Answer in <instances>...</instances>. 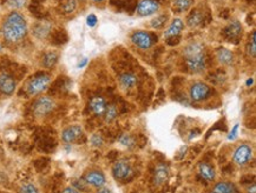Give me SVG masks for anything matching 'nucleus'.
I'll use <instances>...</instances> for the list:
<instances>
[{
  "instance_id": "1",
  "label": "nucleus",
  "mask_w": 256,
  "mask_h": 193,
  "mask_svg": "<svg viewBox=\"0 0 256 193\" xmlns=\"http://www.w3.org/2000/svg\"><path fill=\"white\" fill-rule=\"evenodd\" d=\"M27 23L25 16L20 12H11L5 18L1 27V35L7 43H19L26 37Z\"/></svg>"
},
{
  "instance_id": "2",
  "label": "nucleus",
  "mask_w": 256,
  "mask_h": 193,
  "mask_svg": "<svg viewBox=\"0 0 256 193\" xmlns=\"http://www.w3.org/2000/svg\"><path fill=\"white\" fill-rule=\"evenodd\" d=\"M184 56H186V65L189 71L194 73L202 72L205 68V48L198 43L190 44L184 49Z\"/></svg>"
},
{
  "instance_id": "3",
  "label": "nucleus",
  "mask_w": 256,
  "mask_h": 193,
  "mask_svg": "<svg viewBox=\"0 0 256 193\" xmlns=\"http://www.w3.org/2000/svg\"><path fill=\"white\" fill-rule=\"evenodd\" d=\"M51 76L46 73H40L30 79L26 85V92L30 96H38L43 93L44 91L48 90V87L51 84Z\"/></svg>"
},
{
  "instance_id": "4",
  "label": "nucleus",
  "mask_w": 256,
  "mask_h": 193,
  "mask_svg": "<svg viewBox=\"0 0 256 193\" xmlns=\"http://www.w3.org/2000/svg\"><path fill=\"white\" fill-rule=\"evenodd\" d=\"M56 107V101L51 96H39L32 105V112L37 118H44L51 114Z\"/></svg>"
},
{
  "instance_id": "5",
  "label": "nucleus",
  "mask_w": 256,
  "mask_h": 193,
  "mask_svg": "<svg viewBox=\"0 0 256 193\" xmlns=\"http://www.w3.org/2000/svg\"><path fill=\"white\" fill-rule=\"evenodd\" d=\"M112 176L118 181H126L131 179L134 176V170L130 162L125 159H119L116 161L112 166Z\"/></svg>"
},
{
  "instance_id": "6",
  "label": "nucleus",
  "mask_w": 256,
  "mask_h": 193,
  "mask_svg": "<svg viewBox=\"0 0 256 193\" xmlns=\"http://www.w3.org/2000/svg\"><path fill=\"white\" fill-rule=\"evenodd\" d=\"M253 157V148L249 145L243 144L235 148L233 153V161L238 166H244L250 161Z\"/></svg>"
},
{
  "instance_id": "7",
  "label": "nucleus",
  "mask_w": 256,
  "mask_h": 193,
  "mask_svg": "<svg viewBox=\"0 0 256 193\" xmlns=\"http://www.w3.org/2000/svg\"><path fill=\"white\" fill-rule=\"evenodd\" d=\"M210 92V86H208L205 82H195L191 86V89H190V99H191L192 101L200 103V101H203L205 100L206 98H209Z\"/></svg>"
},
{
  "instance_id": "8",
  "label": "nucleus",
  "mask_w": 256,
  "mask_h": 193,
  "mask_svg": "<svg viewBox=\"0 0 256 193\" xmlns=\"http://www.w3.org/2000/svg\"><path fill=\"white\" fill-rule=\"evenodd\" d=\"M131 41L140 49H148L153 46L154 37L149 32L136 31L131 35Z\"/></svg>"
},
{
  "instance_id": "9",
  "label": "nucleus",
  "mask_w": 256,
  "mask_h": 193,
  "mask_svg": "<svg viewBox=\"0 0 256 193\" xmlns=\"http://www.w3.org/2000/svg\"><path fill=\"white\" fill-rule=\"evenodd\" d=\"M223 35L227 40H229L230 43H238L239 38L242 35V25L238 20H233L229 23L223 30Z\"/></svg>"
},
{
  "instance_id": "10",
  "label": "nucleus",
  "mask_w": 256,
  "mask_h": 193,
  "mask_svg": "<svg viewBox=\"0 0 256 193\" xmlns=\"http://www.w3.org/2000/svg\"><path fill=\"white\" fill-rule=\"evenodd\" d=\"M83 179H84L87 185L96 187V189H102V187H104V185L106 184V178L105 176H104V173L97 170L87 172Z\"/></svg>"
},
{
  "instance_id": "11",
  "label": "nucleus",
  "mask_w": 256,
  "mask_h": 193,
  "mask_svg": "<svg viewBox=\"0 0 256 193\" xmlns=\"http://www.w3.org/2000/svg\"><path fill=\"white\" fill-rule=\"evenodd\" d=\"M159 10V2L157 0H140L137 5L136 12L140 16H148Z\"/></svg>"
},
{
  "instance_id": "12",
  "label": "nucleus",
  "mask_w": 256,
  "mask_h": 193,
  "mask_svg": "<svg viewBox=\"0 0 256 193\" xmlns=\"http://www.w3.org/2000/svg\"><path fill=\"white\" fill-rule=\"evenodd\" d=\"M83 136V129L81 125H71L62 132V140L64 144H73L74 142Z\"/></svg>"
},
{
  "instance_id": "13",
  "label": "nucleus",
  "mask_w": 256,
  "mask_h": 193,
  "mask_svg": "<svg viewBox=\"0 0 256 193\" xmlns=\"http://www.w3.org/2000/svg\"><path fill=\"white\" fill-rule=\"evenodd\" d=\"M17 87L16 80L11 74L1 73L0 74V92L5 96H12Z\"/></svg>"
},
{
  "instance_id": "14",
  "label": "nucleus",
  "mask_w": 256,
  "mask_h": 193,
  "mask_svg": "<svg viewBox=\"0 0 256 193\" xmlns=\"http://www.w3.org/2000/svg\"><path fill=\"white\" fill-rule=\"evenodd\" d=\"M182 30H183V21H182V19L180 18L173 19V20L171 21V24L169 25V27H168V29L164 31V38L168 41L178 39V38H180Z\"/></svg>"
},
{
  "instance_id": "15",
  "label": "nucleus",
  "mask_w": 256,
  "mask_h": 193,
  "mask_svg": "<svg viewBox=\"0 0 256 193\" xmlns=\"http://www.w3.org/2000/svg\"><path fill=\"white\" fill-rule=\"evenodd\" d=\"M169 178V167L165 164L157 165L155 171H154L153 181L156 186L163 185L165 181Z\"/></svg>"
},
{
  "instance_id": "16",
  "label": "nucleus",
  "mask_w": 256,
  "mask_h": 193,
  "mask_svg": "<svg viewBox=\"0 0 256 193\" xmlns=\"http://www.w3.org/2000/svg\"><path fill=\"white\" fill-rule=\"evenodd\" d=\"M106 107H107L106 100L103 98V96H96L90 100L91 111H92L93 114L97 115V117H103L104 113L106 111Z\"/></svg>"
},
{
  "instance_id": "17",
  "label": "nucleus",
  "mask_w": 256,
  "mask_h": 193,
  "mask_svg": "<svg viewBox=\"0 0 256 193\" xmlns=\"http://www.w3.org/2000/svg\"><path fill=\"white\" fill-rule=\"evenodd\" d=\"M197 172H198V175H200V177L205 181H213L215 179L214 167L205 161H202L198 164Z\"/></svg>"
},
{
  "instance_id": "18",
  "label": "nucleus",
  "mask_w": 256,
  "mask_h": 193,
  "mask_svg": "<svg viewBox=\"0 0 256 193\" xmlns=\"http://www.w3.org/2000/svg\"><path fill=\"white\" fill-rule=\"evenodd\" d=\"M119 82L124 89H128V90L134 89V87L137 85V82H138V77L131 72L123 73L122 76L119 77Z\"/></svg>"
},
{
  "instance_id": "19",
  "label": "nucleus",
  "mask_w": 256,
  "mask_h": 193,
  "mask_svg": "<svg viewBox=\"0 0 256 193\" xmlns=\"http://www.w3.org/2000/svg\"><path fill=\"white\" fill-rule=\"evenodd\" d=\"M216 58L222 65H230L234 62V54L233 52L228 48H219L216 51Z\"/></svg>"
},
{
  "instance_id": "20",
  "label": "nucleus",
  "mask_w": 256,
  "mask_h": 193,
  "mask_svg": "<svg viewBox=\"0 0 256 193\" xmlns=\"http://www.w3.org/2000/svg\"><path fill=\"white\" fill-rule=\"evenodd\" d=\"M203 20H205V16L202 15V12L198 10H195L187 18V24L190 27H197L203 23Z\"/></svg>"
},
{
  "instance_id": "21",
  "label": "nucleus",
  "mask_w": 256,
  "mask_h": 193,
  "mask_svg": "<svg viewBox=\"0 0 256 193\" xmlns=\"http://www.w3.org/2000/svg\"><path fill=\"white\" fill-rule=\"evenodd\" d=\"M213 193H235V187L228 181H220L214 186Z\"/></svg>"
},
{
  "instance_id": "22",
  "label": "nucleus",
  "mask_w": 256,
  "mask_h": 193,
  "mask_svg": "<svg viewBox=\"0 0 256 193\" xmlns=\"http://www.w3.org/2000/svg\"><path fill=\"white\" fill-rule=\"evenodd\" d=\"M192 2H194L192 0H172V7L178 13H182L188 11L191 7Z\"/></svg>"
},
{
  "instance_id": "23",
  "label": "nucleus",
  "mask_w": 256,
  "mask_h": 193,
  "mask_svg": "<svg viewBox=\"0 0 256 193\" xmlns=\"http://www.w3.org/2000/svg\"><path fill=\"white\" fill-rule=\"evenodd\" d=\"M103 117L105 118V121H106V123H112V121L116 120V118L118 117V110H117V106H116L115 104H110V105H107L106 111H105V113H104Z\"/></svg>"
},
{
  "instance_id": "24",
  "label": "nucleus",
  "mask_w": 256,
  "mask_h": 193,
  "mask_svg": "<svg viewBox=\"0 0 256 193\" xmlns=\"http://www.w3.org/2000/svg\"><path fill=\"white\" fill-rule=\"evenodd\" d=\"M58 62V54L56 52H49L43 58V65L46 68H52Z\"/></svg>"
},
{
  "instance_id": "25",
  "label": "nucleus",
  "mask_w": 256,
  "mask_h": 193,
  "mask_svg": "<svg viewBox=\"0 0 256 193\" xmlns=\"http://www.w3.org/2000/svg\"><path fill=\"white\" fill-rule=\"evenodd\" d=\"M249 40L250 41L247 45V52L250 57L255 58L256 56V32L255 31H253L252 39H249Z\"/></svg>"
},
{
  "instance_id": "26",
  "label": "nucleus",
  "mask_w": 256,
  "mask_h": 193,
  "mask_svg": "<svg viewBox=\"0 0 256 193\" xmlns=\"http://www.w3.org/2000/svg\"><path fill=\"white\" fill-rule=\"evenodd\" d=\"M119 143L123 146L131 148L132 146H135V138L130 136V134H122V136L119 137Z\"/></svg>"
},
{
  "instance_id": "27",
  "label": "nucleus",
  "mask_w": 256,
  "mask_h": 193,
  "mask_svg": "<svg viewBox=\"0 0 256 193\" xmlns=\"http://www.w3.org/2000/svg\"><path fill=\"white\" fill-rule=\"evenodd\" d=\"M18 193H40L38 187L32 183H26L19 189Z\"/></svg>"
},
{
  "instance_id": "28",
  "label": "nucleus",
  "mask_w": 256,
  "mask_h": 193,
  "mask_svg": "<svg viewBox=\"0 0 256 193\" xmlns=\"http://www.w3.org/2000/svg\"><path fill=\"white\" fill-rule=\"evenodd\" d=\"M90 143H91V145L93 146V147H102V146H103V144H104V138H103V136H102V134L95 133V134H92V136H91Z\"/></svg>"
},
{
  "instance_id": "29",
  "label": "nucleus",
  "mask_w": 256,
  "mask_h": 193,
  "mask_svg": "<svg viewBox=\"0 0 256 193\" xmlns=\"http://www.w3.org/2000/svg\"><path fill=\"white\" fill-rule=\"evenodd\" d=\"M165 20H167V16H157L156 19H154V20L151 21V27H153V29H156V30L162 29V27L164 26Z\"/></svg>"
},
{
  "instance_id": "30",
  "label": "nucleus",
  "mask_w": 256,
  "mask_h": 193,
  "mask_svg": "<svg viewBox=\"0 0 256 193\" xmlns=\"http://www.w3.org/2000/svg\"><path fill=\"white\" fill-rule=\"evenodd\" d=\"M87 184L85 183V180L84 179H79V180H76L73 183V187L74 189H77L78 190V191H85V190L87 189Z\"/></svg>"
},
{
  "instance_id": "31",
  "label": "nucleus",
  "mask_w": 256,
  "mask_h": 193,
  "mask_svg": "<svg viewBox=\"0 0 256 193\" xmlns=\"http://www.w3.org/2000/svg\"><path fill=\"white\" fill-rule=\"evenodd\" d=\"M8 5L13 8H21L26 5V0H10Z\"/></svg>"
},
{
  "instance_id": "32",
  "label": "nucleus",
  "mask_w": 256,
  "mask_h": 193,
  "mask_svg": "<svg viewBox=\"0 0 256 193\" xmlns=\"http://www.w3.org/2000/svg\"><path fill=\"white\" fill-rule=\"evenodd\" d=\"M239 124H235V125H234V128L231 129V132H230V134L229 136H228V140H231V142H233V140H235L236 138H238V133H239Z\"/></svg>"
},
{
  "instance_id": "33",
  "label": "nucleus",
  "mask_w": 256,
  "mask_h": 193,
  "mask_svg": "<svg viewBox=\"0 0 256 193\" xmlns=\"http://www.w3.org/2000/svg\"><path fill=\"white\" fill-rule=\"evenodd\" d=\"M74 8H76V2H74V0H71V1H68L66 4L64 5V11L65 13H71L73 12Z\"/></svg>"
},
{
  "instance_id": "34",
  "label": "nucleus",
  "mask_w": 256,
  "mask_h": 193,
  "mask_svg": "<svg viewBox=\"0 0 256 193\" xmlns=\"http://www.w3.org/2000/svg\"><path fill=\"white\" fill-rule=\"evenodd\" d=\"M97 21H98V19H97V16H96L95 15H90V16H87V18H86V24H87V26H90V27H95L96 25H97Z\"/></svg>"
},
{
  "instance_id": "35",
  "label": "nucleus",
  "mask_w": 256,
  "mask_h": 193,
  "mask_svg": "<svg viewBox=\"0 0 256 193\" xmlns=\"http://www.w3.org/2000/svg\"><path fill=\"white\" fill-rule=\"evenodd\" d=\"M63 193H82V192L78 191L77 189H74L73 186H68V187H66L64 191H63Z\"/></svg>"
},
{
  "instance_id": "36",
  "label": "nucleus",
  "mask_w": 256,
  "mask_h": 193,
  "mask_svg": "<svg viewBox=\"0 0 256 193\" xmlns=\"http://www.w3.org/2000/svg\"><path fill=\"white\" fill-rule=\"evenodd\" d=\"M87 63H89V60H87V58H83L81 62L78 63V68H83L85 67V66L87 65Z\"/></svg>"
},
{
  "instance_id": "37",
  "label": "nucleus",
  "mask_w": 256,
  "mask_h": 193,
  "mask_svg": "<svg viewBox=\"0 0 256 193\" xmlns=\"http://www.w3.org/2000/svg\"><path fill=\"white\" fill-rule=\"evenodd\" d=\"M255 190H256V186H255V184L253 183V184H252V186H249V187H248V189H247V193H256Z\"/></svg>"
},
{
  "instance_id": "38",
  "label": "nucleus",
  "mask_w": 256,
  "mask_h": 193,
  "mask_svg": "<svg viewBox=\"0 0 256 193\" xmlns=\"http://www.w3.org/2000/svg\"><path fill=\"white\" fill-rule=\"evenodd\" d=\"M96 193H112V192L110 189H104V187H102V189H98V191Z\"/></svg>"
},
{
  "instance_id": "39",
  "label": "nucleus",
  "mask_w": 256,
  "mask_h": 193,
  "mask_svg": "<svg viewBox=\"0 0 256 193\" xmlns=\"http://www.w3.org/2000/svg\"><path fill=\"white\" fill-rule=\"evenodd\" d=\"M253 82H254V79H253V78H249V79H248V80L246 81V85H247V86H250V85H252Z\"/></svg>"
},
{
  "instance_id": "40",
  "label": "nucleus",
  "mask_w": 256,
  "mask_h": 193,
  "mask_svg": "<svg viewBox=\"0 0 256 193\" xmlns=\"http://www.w3.org/2000/svg\"><path fill=\"white\" fill-rule=\"evenodd\" d=\"M2 51V41H1V30H0V52Z\"/></svg>"
},
{
  "instance_id": "41",
  "label": "nucleus",
  "mask_w": 256,
  "mask_h": 193,
  "mask_svg": "<svg viewBox=\"0 0 256 193\" xmlns=\"http://www.w3.org/2000/svg\"><path fill=\"white\" fill-rule=\"evenodd\" d=\"M92 1H96V2H101V1H104V0H92Z\"/></svg>"
},
{
  "instance_id": "42",
  "label": "nucleus",
  "mask_w": 256,
  "mask_h": 193,
  "mask_svg": "<svg viewBox=\"0 0 256 193\" xmlns=\"http://www.w3.org/2000/svg\"><path fill=\"white\" fill-rule=\"evenodd\" d=\"M209 193H213V192H209Z\"/></svg>"
}]
</instances>
